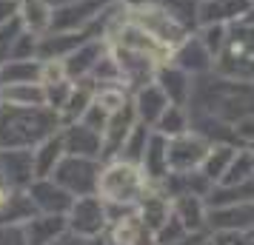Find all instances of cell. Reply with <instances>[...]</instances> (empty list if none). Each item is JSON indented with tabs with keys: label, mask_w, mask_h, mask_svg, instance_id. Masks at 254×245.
I'll use <instances>...</instances> for the list:
<instances>
[{
	"label": "cell",
	"mask_w": 254,
	"mask_h": 245,
	"mask_svg": "<svg viewBox=\"0 0 254 245\" xmlns=\"http://www.w3.org/2000/svg\"><path fill=\"white\" fill-rule=\"evenodd\" d=\"M60 131V117L55 108H17L0 105V148H35L37 143Z\"/></svg>",
	"instance_id": "1"
},
{
	"label": "cell",
	"mask_w": 254,
	"mask_h": 245,
	"mask_svg": "<svg viewBox=\"0 0 254 245\" xmlns=\"http://www.w3.org/2000/svg\"><path fill=\"white\" fill-rule=\"evenodd\" d=\"M151 191V183L146 180L143 168L126 160H109L100 168L97 180V197L112 205H128L137 208V202Z\"/></svg>",
	"instance_id": "2"
},
{
	"label": "cell",
	"mask_w": 254,
	"mask_h": 245,
	"mask_svg": "<svg viewBox=\"0 0 254 245\" xmlns=\"http://www.w3.org/2000/svg\"><path fill=\"white\" fill-rule=\"evenodd\" d=\"M100 160L94 157H74V154H63L58 168L52 171V180L63 186L71 197H89L97 194V180H100Z\"/></svg>",
	"instance_id": "3"
},
{
	"label": "cell",
	"mask_w": 254,
	"mask_h": 245,
	"mask_svg": "<svg viewBox=\"0 0 254 245\" xmlns=\"http://www.w3.org/2000/svg\"><path fill=\"white\" fill-rule=\"evenodd\" d=\"M66 222H69V231L80 240H89V237H100L109 228V214H106V202L97 194H89V197H74L69 214H66Z\"/></svg>",
	"instance_id": "4"
},
{
	"label": "cell",
	"mask_w": 254,
	"mask_h": 245,
	"mask_svg": "<svg viewBox=\"0 0 254 245\" xmlns=\"http://www.w3.org/2000/svg\"><path fill=\"white\" fill-rule=\"evenodd\" d=\"M223 74H229L234 80H254V29H243L226 40V49L220 54Z\"/></svg>",
	"instance_id": "5"
},
{
	"label": "cell",
	"mask_w": 254,
	"mask_h": 245,
	"mask_svg": "<svg viewBox=\"0 0 254 245\" xmlns=\"http://www.w3.org/2000/svg\"><path fill=\"white\" fill-rule=\"evenodd\" d=\"M254 228V199L243 202H229V205H214L206 214V231H234V234H249Z\"/></svg>",
	"instance_id": "6"
},
{
	"label": "cell",
	"mask_w": 254,
	"mask_h": 245,
	"mask_svg": "<svg viewBox=\"0 0 254 245\" xmlns=\"http://www.w3.org/2000/svg\"><path fill=\"white\" fill-rule=\"evenodd\" d=\"M211 143L200 137L197 131H186L169 140V171H194L203 165Z\"/></svg>",
	"instance_id": "7"
},
{
	"label": "cell",
	"mask_w": 254,
	"mask_h": 245,
	"mask_svg": "<svg viewBox=\"0 0 254 245\" xmlns=\"http://www.w3.org/2000/svg\"><path fill=\"white\" fill-rule=\"evenodd\" d=\"M131 23L140 26L143 32H149L154 40H160L163 46H174L183 40V26L172 17L169 9H157V6H140L131 12Z\"/></svg>",
	"instance_id": "8"
},
{
	"label": "cell",
	"mask_w": 254,
	"mask_h": 245,
	"mask_svg": "<svg viewBox=\"0 0 254 245\" xmlns=\"http://www.w3.org/2000/svg\"><path fill=\"white\" fill-rule=\"evenodd\" d=\"M26 194H29L37 214H69L71 202H74V197L63 186H58L52 177H37L26 188Z\"/></svg>",
	"instance_id": "9"
},
{
	"label": "cell",
	"mask_w": 254,
	"mask_h": 245,
	"mask_svg": "<svg viewBox=\"0 0 254 245\" xmlns=\"http://www.w3.org/2000/svg\"><path fill=\"white\" fill-rule=\"evenodd\" d=\"M0 174L12 188L26 191L37 180L32 148H0Z\"/></svg>",
	"instance_id": "10"
},
{
	"label": "cell",
	"mask_w": 254,
	"mask_h": 245,
	"mask_svg": "<svg viewBox=\"0 0 254 245\" xmlns=\"http://www.w3.org/2000/svg\"><path fill=\"white\" fill-rule=\"evenodd\" d=\"M60 140H63V151L74 154V157H94L100 160L103 154V134L89 129L86 123H69L60 129Z\"/></svg>",
	"instance_id": "11"
},
{
	"label": "cell",
	"mask_w": 254,
	"mask_h": 245,
	"mask_svg": "<svg viewBox=\"0 0 254 245\" xmlns=\"http://www.w3.org/2000/svg\"><path fill=\"white\" fill-rule=\"evenodd\" d=\"M134 123H137V114H134V105L131 103L120 105L115 114H109V123L103 129V154H100V160H115Z\"/></svg>",
	"instance_id": "12"
},
{
	"label": "cell",
	"mask_w": 254,
	"mask_h": 245,
	"mask_svg": "<svg viewBox=\"0 0 254 245\" xmlns=\"http://www.w3.org/2000/svg\"><path fill=\"white\" fill-rule=\"evenodd\" d=\"M23 234L29 245H55L63 234H69L66 214H35L23 222Z\"/></svg>",
	"instance_id": "13"
},
{
	"label": "cell",
	"mask_w": 254,
	"mask_h": 245,
	"mask_svg": "<svg viewBox=\"0 0 254 245\" xmlns=\"http://www.w3.org/2000/svg\"><path fill=\"white\" fill-rule=\"evenodd\" d=\"M106 237H109V245H157L154 243V234L143 225L137 211H131L126 217L109 222Z\"/></svg>",
	"instance_id": "14"
},
{
	"label": "cell",
	"mask_w": 254,
	"mask_h": 245,
	"mask_svg": "<svg viewBox=\"0 0 254 245\" xmlns=\"http://www.w3.org/2000/svg\"><path fill=\"white\" fill-rule=\"evenodd\" d=\"M140 168L151 186H157L163 177L169 174V137H163L160 131L151 129V137L146 143V154L140 160Z\"/></svg>",
	"instance_id": "15"
},
{
	"label": "cell",
	"mask_w": 254,
	"mask_h": 245,
	"mask_svg": "<svg viewBox=\"0 0 254 245\" xmlns=\"http://www.w3.org/2000/svg\"><path fill=\"white\" fill-rule=\"evenodd\" d=\"M131 105H134V114H137L140 123H146V126L154 129V123L160 120V114L169 108V97H166V92H163L160 86L149 83V86L137 89V97H134Z\"/></svg>",
	"instance_id": "16"
},
{
	"label": "cell",
	"mask_w": 254,
	"mask_h": 245,
	"mask_svg": "<svg viewBox=\"0 0 254 245\" xmlns=\"http://www.w3.org/2000/svg\"><path fill=\"white\" fill-rule=\"evenodd\" d=\"M137 217L143 220V225L154 234L163 222L172 217V199L166 197L163 191H157V188L151 186V191L137 202Z\"/></svg>",
	"instance_id": "17"
},
{
	"label": "cell",
	"mask_w": 254,
	"mask_h": 245,
	"mask_svg": "<svg viewBox=\"0 0 254 245\" xmlns=\"http://www.w3.org/2000/svg\"><path fill=\"white\" fill-rule=\"evenodd\" d=\"M172 211L177 214V220L183 222L191 234H203L206 231V199L194 197V194H183V197L172 199Z\"/></svg>",
	"instance_id": "18"
},
{
	"label": "cell",
	"mask_w": 254,
	"mask_h": 245,
	"mask_svg": "<svg viewBox=\"0 0 254 245\" xmlns=\"http://www.w3.org/2000/svg\"><path fill=\"white\" fill-rule=\"evenodd\" d=\"M3 103L17 108H40L46 105V86L43 83H6Z\"/></svg>",
	"instance_id": "19"
},
{
	"label": "cell",
	"mask_w": 254,
	"mask_h": 245,
	"mask_svg": "<svg viewBox=\"0 0 254 245\" xmlns=\"http://www.w3.org/2000/svg\"><path fill=\"white\" fill-rule=\"evenodd\" d=\"M32 154H35V177H52V171L58 168V163L63 160V140H60V131L58 134H52V137H46L43 143H37L35 148H32Z\"/></svg>",
	"instance_id": "20"
},
{
	"label": "cell",
	"mask_w": 254,
	"mask_h": 245,
	"mask_svg": "<svg viewBox=\"0 0 254 245\" xmlns=\"http://www.w3.org/2000/svg\"><path fill=\"white\" fill-rule=\"evenodd\" d=\"M35 214L37 211H35V205H32L29 194L20 191V188H14L12 194H9V199L3 202V208H0V225H23V222L32 220Z\"/></svg>",
	"instance_id": "21"
},
{
	"label": "cell",
	"mask_w": 254,
	"mask_h": 245,
	"mask_svg": "<svg viewBox=\"0 0 254 245\" xmlns=\"http://www.w3.org/2000/svg\"><path fill=\"white\" fill-rule=\"evenodd\" d=\"M151 137V126H146V123H134L131 126V131L126 134V140H123V146H120V151H117L115 160H126V163H134L140 165V160H143V154H146V143H149Z\"/></svg>",
	"instance_id": "22"
},
{
	"label": "cell",
	"mask_w": 254,
	"mask_h": 245,
	"mask_svg": "<svg viewBox=\"0 0 254 245\" xmlns=\"http://www.w3.org/2000/svg\"><path fill=\"white\" fill-rule=\"evenodd\" d=\"M234 151H237V146H231V143H211V148H208L206 160H203V165H200V171L217 186L220 177L226 174V168H229Z\"/></svg>",
	"instance_id": "23"
},
{
	"label": "cell",
	"mask_w": 254,
	"mask_h": 245,
	"mask_svg": "<svg viewBox=\"0 0 254 245\" xmlns=\"http://www.w3.org/2000/svg\"><path fill=\"white\" fill-rule=\"evenodd\" d=\"M94 3H86V0H77V3H69V6H63L58 14H52V26L55 29H63V32H74L77 26L89 23L94 14Z\"/></svg>",
	"instance_id": "24"
},
{
	"label": "cell",
	"mask_w": 254,
	"mask_h": 245,
	"mask_svg": "<svg viewBox=\"0 0 254 245\" xmlns=\"http://www.w3.org/2000/svg\"><path fill=\"white\" fill-rule=\"evenodd\" d=\"M252 174H254V151L252 148H237L217 186H240L243 180H249Z\"/></svg>",
	"instance_id": "25"
},
{
	"label": "cell",
	"mask_w": 254,
	"mask_h": 245,
	"mask_svg": "<svg viewBox=\"0 0 254 245\" xmlns=\"http://www.w3.org/2000/svg\"><path fill=\"white\" fill-rule=\"evenodd\" d=\"M249 9V0H206L200 6V14L206 23H220L229 17H240Z\"/></svg>",
	"instance_id": "26"
},
{
	"label": "cell",
	"mask_w": 254,
	"mask_h": 245,
	"mask_svg": "<svg viewBox=\"0 0 254 245\" xmlns=\"http://www.w3.org/2000/svg\"><path fill=\"white\" fill-rule=\"evenodd\" d=\"M0 83H40V63L35 60H6L0 69Z\"/></svg>",
	"instance_id": "27"
},
{
	"label": "cell",
	"mask_w": 254,
	"mask_h": 245,
	"mask_svg": "<svg viewBox=\"0 0 254 245\" xmlns=\"http://www.w3.org/2000/svg\"><path fill=\"white\" fill-rule=\"evenodd\" d=\"M160 89L166 92V97H169V103L174 105H183L189 97H191V83H189V77H186L183 69H169L160 74Z\"/></svg>",
	"instance_id": "28"
},
{
	"label": "cell",
	"mask_w": 254,
	"mask_h": 245,
	"mask_svg": "<svg viewBox=\"0 0 254 245\" xmlns=\"http://www.w3.org/2000/svg\"><path fill=\"white\" fill-rule=\"evenodd\" d=\"M191 129L189 126V114H186V108L183 105H174L169 103V108L160 114V120L154 123V131H160L163 137H177V134H186V131Z\"/></svg>",
	"instance_id": "29"
},
{
	"label": "cell",
	"mask_w": 254,
	"mask_h": 245,
	"mask_svg": "<svg viewBox=\"0 0 254 245\" xmlns=\"http://www.w3.org/2000/svg\"><path fill=\"white\" fill-rule=\"evenodd\" d=\"M177 60H180V69L183 71H203V69H208L211 54L203 46V40H194V43H186L183 51L177 54Z\"/></svg>",
	"instance_id": "30"
},
{
	"label": "cell",
	"mask_w": 254,
	"mask_h": 245,
	"mask_svg": "<svg viewBox=\"0 0 254 245\" xmlns=\"http://www.w3.org/2000/svg\"><path fill=\"white\" fill-rule=\"evenodd\" d=\"M29 29H32V35L40 32V29H46L52 26V14H49V6L43 0H23V17H20Z\"/></svg>",
	"instance_id": "31"
},
{
	"label": "cell",
	"mask_w": 254,
	"mask_h": 245,
	"mask_svg": "<svg viewBox=\"0 0 254 245\" xmlns=\"http://www.w3.org/2000/svg\"><path fill=\"white\" fill-rule=\"evenodd\" d=\"M186 237H191V231L177 220V214L172 211V217L163 222L157 231H154V243H157V245H174V243H183Z\"/></svg>",
	"instance_id": "32"
},
{
	"label": "cell",
	"mask_w": 254,
	"mask_h": 245,
	"mask_svg": "<svg viewBox=\"0 0 254 245\" xmlns=\"http://www.w3.org/2000/svg\"><path fill=\"white\" fill-rule=\"evenodd\" d=\"M17 37H20V20H9L0 26V66L12 57Z\"/></svg>",
	"instance_id": "33"
},
{
	"label": "cell",
	"mask_w": 254,
	"mask_h": 245,
	"mask_svg": "<svg viewBox=\"0 0 254 245\" xmlns=\"http://www.w3.org/2000/svg\"><path fill=\"white\" fill-rule=\"evenodd\" d=\"M0 245H29L23 225H0Z\"/></svg>",
	"instance_id": "34"
},
{
	"label": "cell",
	"mask_w": 254,
	"mask_h": 245,
	"mask_svg": "<svg viewBox=\"0 0 254 245\" xmlns=\"http://www.w3.org/2000/svg\"><path fill=\"white\" fill-rule=\"evenodd\" d=\"M203 46L208 49V54H214V51H217V49L223 46V29H220V26H211V29H206Z\"/></svg>",
	"instance_id": "35"
},
{
	"label": "cell",
	"mask_w": 254,
	"mask_h": 245,
	"mask_svg": "<svg viewBox=\"0 0 254 245\" xmlns=\"http://www.w3.org/2000/svg\"><path fill=\"white\" fill-rule=\"evenodd\" d=\"M14 9H17V6H14V0H0V26L12 20Z\"/></svg>",
	"instance_id": "36"
},
{
	"label": "cell",
	"mask_w": 254,
	"mask_h": 245,
	"mask_svg": "<svg viewBox=\"0 0 254 245\" xmlns=\"http://www.w3.org/2000/svg\"><path fill=\"white\" fill-rule=\"evenodd\" d=\"M55 245H83V240H80V237H74V234L69 231V234H63Z\"/></svg>",
	"instance_id": "37"
},
{
	"label": "cell",
	"mask_w": 254,
	"mask_h": 245,
	"mask_svg": "<svg viewBox=\"0 0 254 245\" xmlns=\"http://www.w3.org/2000/svg\"><path fill=\"white\" fill-rule=\"evenodd\" d=\"M83 245H109V237L100 234V237H89V240H83Z\"/></svg>",
	"instance_id": "38"
},
{
	"label": "cell",
	"mask_w": 254,
	"mask_h": 245,
	"mask_svg": "<svg viewBox=\"0 0 254 245\" xmlns=\"http://www.w3.org/2000/svg\"><path fill=\"white\" fill-rule=\"evenodd\" d=\"M203 234H206V231H203ZM203 234H191V237H186L183 243H174V245H194L197 240H200V237H203Z\"/></svg>",
	"instance_id": "39"
},
{
	"label": "cell",
	"mask_w": 254,
	"mask_h": 245,
	"mask_svg": "<svg viewBox=\"0 0 254 245\" xmlns=\"http://www.w3.org/2000/svg\"><path fill=\"white\" fill-rule=\"evenodd\" d=\"M194 245H214V240H211V234L206 231V234H203V237H200V240H197Z\"/></svg>",
	"instance_id": "40"
},
{
	"label": "cell",
	"mask_w": 254,
	"mask_h": 245,
	"mask_svg": "<svg viewBox=\"0 0 254 245\" xmlns=\"http://www.w3.org/2000/svg\"><path fill=\"white\" fill-rule=\"evenodd\" d=\"M246 23H249V26L254 29V12H246Z\"/></svg>",
	"instance_id": "41"
},
{
	"label": "cell",
	"mask_w": 254,
	"mask_h": 245,
	"mask_svg": "<svg viewBox=\"0 0 254 245\" xmlns=\"http://www.w3.org/2000/svg\"><path fill=\"white\" fill-rule=\"evenodd\" d=\"M246 243H249V245H254V228H252L249 234H246Z\"/></svg>",
	"instance_id": "42"
},
{
	"label": "cell",
	"mask_w": 254,
	"mask_h": 245,
	"mask_svg": "<svg viewBox=\"0 0 254 245\" xmlns=\"http://www.w3.org/2000/svg\"><path fill=\"white\" fill-rule=\"evenodd\" d=\"M0 105H3V86H0Z\"/></svg>",
	"instance_id": "43"
},
{
	"label": "cell",
	"mask_w": 254,
	"mask_h": 245,
	"mask_svg": "<svg viewBox=\"0 0 254 245\" xmlns=\"http://www.w3.org/2000/svg\"><path fill=\"white\" fill-rule=\"evenodd\" d=\"M249 148H252V151H254V143H249Z\"/></svg>",
	"instance_id": "44"
}]
</instances>
